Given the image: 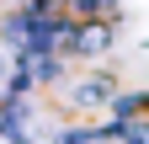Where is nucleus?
<instances>
[{
	"mask_svg": "<svg viewBox=\"0 0 149 144\" xmlns=\"http://www.w3.org/2000/svg\"><path fill=\"white\" fill-rule=\"evenodd\" d=\"M117 91H123V80L112 75V69H91V75L64 80V101L74 107V112H107Z\"/></svg>",
	"mask_w": 149,
	"mask_h": 144,
	"instance_id": "3",
	"label": "nucleus"
},
{
	"mask_svg": "<svg viewBox=\"0 0 149 144\" xmlns=\"http://www.w3.org/2000/svg\"><path fill=\"white\" fill-rule=\"evenodd\" d=\"M64 16L69 22H123V6L117 0H64Z\"/></svg>",
	"mask_w": 149,
	"mask_h": 144,
	"instance_id": "5",
	"label": "nucleus"
},
{
	"mask_svg": "<svg viewBox=\"0 0 149 144\" xmlns=\"http://www.w3.org/2000/svg\"><path fill=\"white\" fill-rule=\"evenodd\" d=\"M0 139L6 144H37V107H32V96H0Z\"/></svg>",
	"mask_w": 149,
	"mask_h": 144,
	"instance_id": "4",
	"label": "nucleus"
},
{
	"mask_svg": "<svg viewBox=\"0 0 149 144\" xmlns=\"http://www.w3.org/2000/svg\"><path fill=\"white\" fill-rule=\"evenodd\" d=\"M53 144H123L107 123H74V128H59Z\"/></svg>",
	"mask_w": 149,
	"mask_h": 144,
	"instance_id": "6",
	"label": "nucleus"
},
{
	"mask_svg": "<svg viewBox=\"0 0 149 144\" xmlns=\"http://www.w3.org/2000/svg\"><path fill=\"white\" fill-rule=\"evenodd\" d=\"M27 11H64V0H22Z\"/></svg>",
	"mask_w": 149,
	"mask_h": 144,
	"instance_id": "7",
	"label": "nucleus"
},
{
	"mask_svg": "<svg viewBox=\"0 0 149 144\" xmlns=\"http://www.w3.org/2000/svg\"><path fill=\"white\" fill-rule=\"evenodd\" d=\"M112 48H117V22H69V32L59 38V59L91 64V59H107Z\"/></svg>",
	"mask_w": 149,
	"mask_h": 144,
	"instance_id": "2",
	"label": "nucleus"
},
{
	"mask_svg": "<svg viewBox=\"0 0 149 144\" xmlns=\"http://www.w3.org/2000/svg\"><path fill=\"white\" fill-rule=\"evenodd\" d=\"M6 75H11V53L0 48V85H6Z\"/></svg>",
	"mask_w": 149,
	"mask_h": 144,
	"instance_id": "8",
	"label": "nucleus"
},
{
	"mask_svg": "<svg viewBox=\"0 0 149 144\" xmlns=\"http://www.w3.org/2000/svg\"><path fill=\"white\" fill-rule=\"evenodd\" d=\"M69 32V16L64 11H27L16 6L0 16V48L11 53H59V38Z\"/></svg>",
	"mask_w": 149,
	"mask_h": 144,
	"instance_id": "1",
	"label": "nucleus"
}]
</instances>
